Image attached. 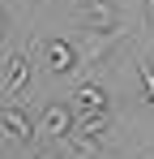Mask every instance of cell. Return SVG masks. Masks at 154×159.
<instances>
[{"mask_svg":"<svg viewBox=\"0 0 154 159\" xmlns=\"http://www.w3.org/2000/svg\"><path fill=\"white\" fill-rule=\"evenodd\" d=\"M39 56H43V73H51V78L77 73V48L69 39H43L39 43Z\"/></svg>","mask_w":154,"mask_h":159,"instance_id":"6da1fadb","label":"cell"},{"mask_svg":"<svg viewBox=\"0 0 154 159\" xmlns=\"http://www.w3.org/2000/svg\"><path fill=\"white\" fill-rule=\"evenodd\" d=\"M81 112L73 103H47L43 107V120H39V138H51V142H64L69 133L77 129Z\"/></svg>","mask_w":154,"mask_h":159,"instance_id":"7a4b0ae2","label":"cell"},{"mask_svg":"<svg viewBox=\"0 0 154 159\" xmlns=\"http://www.w3.org/2000/svg\"><path fill=\"white\" fill-rule=\"evenodd\" d=\"M0 133H4L9 142H17V146H34V151H39V129H34V120L26 116L22 107H13V103L0 107Z\"/></svg>","mask_w":154,"mask_h":159,"instance_id":"3957f363","label":"cell"},{"mask_svg":"<svg viewBox=\"0 0 154 159\" xmlns=\"http://www.w3.org/2000/svg\"><path fill=\"white\" fill-rule=\"evenodd\" d=\"M77 22H81L86 34H94V30L120 26V13H116V4H107V0H81V4H77Z\"/></svg>","mask_w":154,"mask_h":159,"instance_id":"277c9868","label":"cell"},{"mask_svg":"<svg viewBox=\"0 0 154 159\" xmlns=\"http://www.w3.org/2000/svg\"><path fill=\"white\" fill-rule=\"evenodd\" d=\"M69 103H73L81 116H90V112H111V95H107L103 82H77V90H73Z\"/></svg>","mask_w":154,"mask_h":159,"instance_id":"5b68a950","label":"cell"},{"mask_svg":"<svg viewBox=\"0 0 154 159\" xmlns=\"http://www.w3.org/2000/svg\"><path fill=\"white\" fill-rule=\"evenodd\" d=\"M26 82H30V52H13V56H9V65H4L0 95H4V99L22 95V90H26Z\"/></svg>","mask_w":154,"mask_h":159,"instance_id":"8992f818","label":"cell"},{"mask_svg":"<svg viewBox=\"0 0 154 159\" xmlns=\"http://www.w3.org/2000/svg\"><path fill=\"white\" fill-rule=\"evenodd\" d=\"M77 133L90 138V142H103V138L111 133V112H90V116H81V120H77Z\"/></svg>","mask_w":154,"mask_h":159,"instance_id":"52a82bcc","label":"cell"},{"mask_svg":"<svg viewBox=\"0 0 154 159\" xmlns=\"http://www.w3.org/2000/svg\"><path fill=\"white\" fill-rule=\"evenodd\" d=\"M141 86H146V103L154 107V60H141Z\"/></svg>","mask_w":154,"mask_h":159,"instance_id":"ba28073f","label":"cell"},{"mask_svg":"<svg viewBox=\"0 0 154 159\" xmlns=\"http://www.w3.org/2000/svg\"><path fill=\"white\" fill-rule=\"evenodd\" d=\"M146 17H150V34H154V0H146Z\"/></svg>","mask_w":154,"mask_h":159,"instance_id":"9c48e42d","label":"cell"},{"mask_svg":"<svg viewBox=\"0 0 154 159\" xmlns=\"http://www.w3.org/2000/svg\"><path fill=\"white\" fill-rule=\"evenodd\" d=\"M51 159H60V155H51Z\"/></svg>","mask_w":154,"mask_h":159,"instance_id":"30bf717a","label":"cell"}]
</instances>
